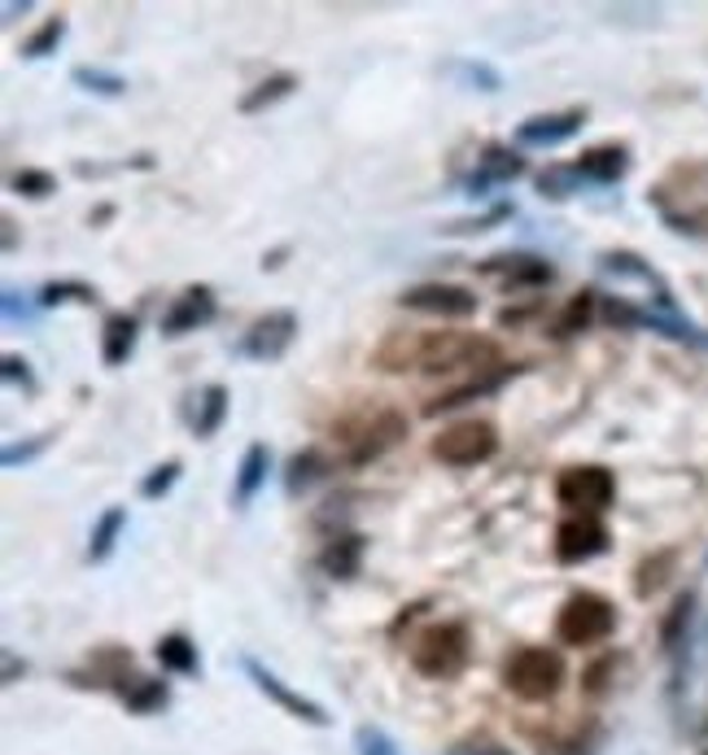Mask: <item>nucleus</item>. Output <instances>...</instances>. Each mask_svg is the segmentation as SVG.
Returning a JSON list of instances; mask_svg holds the SVG:
<instances>
[{
	"mask_svg": "<svg viewBox=\"0 0 708 755\" xmlns=\"http://www.w3.org/2000/svg\"><path fill=\"white\" fill-rule=\"evenodd\" d=\"M372 363L390 376L421 371V376H451V371H490L498 367V341L477 337V333H428V328H407V333H385L372 349Z\"/></svg>",
	"mask_w": 708,
	"mask_h": 755,
	"instance_id": "nucleus-1",
	"label": "nucleus"
},
{
	"mask_svg": "<svg viewBox=\"0 0 708 755\" xmlns=\"http://www.w3.org/2000/svg\"><path fill=\"white\" fill-rule=\"evenodd\" d=\"M525 371V363H498V367H490V371H477V376H468L464 385H455V389H446V394H437L433 402H425V415L433 419V415L442 411H459V407H468V402H477V398H486V394H498L507 380H516Z\"/></svg>",
	"mask_w": 708,
	"mask_h": 755,
	"instance_id": "nucleus-17",
	"label": "nucleus"
},
{
	"mask_svg": "<svg viewBox=\"0 0 708 755\" xmlns=\"http://www.w3.org/2000/svg\"><path fill=\"white\" fill-rule=\"evenodd\" d=\"M534 184H538V197H547V202H568L573 193H581V175L573 171V162L568 166L552 162L547 171L534 175Z\"/></svg>",
	"mask_w": 708,
	"mask_h": 755,
	"instance_id": "nucleus-30",
	"label": "nucleus"
},
{
	"mask_svg": "<svg viewBox=\"0 0 708 755\" xmlns=\"http://www.w3.org/2000/svg\"><path fill=\"white\" fill-rule=\"evenodd\" d=\"M44 310H53V306H67V302H79V306H97L101 302V293L92 288V284H83V279H49L44 288H40V297H36Z\"/></svg>",
	"mask_w": 708,
	"mask_h": 755,
	"instance_id": "nucleus-29",
	"label": "nucleus"
},
{
	"mask_svg": "<svg viewBox=\"0 0 708 755\" xmlns=\"http://www.w3.org/2000/svg\"><path fill=\"white\" fill-rule=\"evenodd\" d=\"M459 74L468 79V83H477L482 92H498L503 88V79H498V70L495 67H486V62H459Z\"/></svg>",
	"mask_w": 708,
	"mask_h": 755,
	"instance_id": "nucleus-42",
	"label": "nucleus"
},
{
	"mask_svg": "<svg viewBox=\"0 0 708 755\" xmlns=\"http://www.w3.org/2000/svg\"><path fill=\"white\" fill-rule=\"evenodd\" d=\"M180 472H184V463L180 459H166V463H158L149 477L141 481V498H149V502H158V498H166L171 489H175V481H180Z\"/></svg>",
	"mask_w": 708,
	"mask_h": 755,
	"instance_id": "nucleus-37",
	"label": "nucleus"
},
{
	"mask_svg": "<svg viewBox=\"0 0 708 755\" xmlns=\"http://www.w3.org/2000/svg\"><path fill=\"white\" fill-rule=\"evenodd\" d=\"M446 755H512V752L498 747V743H455Z\"/></svg>",
	"mask_w": 708,
	"mask_h": 755,
	"instance_id": "nucleus-45",
	"label": "nucleus"
},
{
	"mask_svg": "<svg viewBox=\"0 0 708 755\" xmlns=\"http://www.w3.org/2000/svg\"><path fill=\"white\" fill-rule=\"evenodd\" d=\"M0 371H4L9 385H22L27 394H40V380H36V371H31V363H27L22 354H4V358H0Z\"/></svg>",
	"mask_w": 708,
	"mask_h": 755,
	"instance_id": "nucleus-41",
	"label": "nucleus"
},
{
	"mask_svg": "<svg viewBox=\"0 0 708 755\" xmlns=\"http://www.w3.org/2000/svg\"><path fill=\"white\" fill-rule=\"evenodd\" d=\"M363 538L358 533H342V538H333L328 547L320 550V568L333 577V581H351L358 577V563H363Z\"/></svg>",
	"mask_w": 708,
	"mask_h": 755,
	"instance_id": "nucleus-23",
	"label": "nucleus"
},
{
	"mask_svg": "<svg viewBox=\"0 0 708 755\" xmlns=\"http://www.w3.org/2000/svg\"><path fill=\"white\" fill-rule=\"evenodd\" d=\"M473 267H477V275L498 279L507 293L512 288H547L556 279V267L547 258H538V254H495V258H482Z\"/></svg>",
	"mask_w": 708,
	"mask_h": 755,
	"instance_id": "nucleus-15",
	"label": "nucleus"
},
{
	"mask_svg": "<svg viewBox=\"0 0 708 755\" xmlns=\"http://www.w3.org/2000/svg\"><path fill=\"white\" fill-rule=\"evenodd\" d=\"M214 315H219V297H214L211 284H189L166 310H162V319H158V333L162 337H171V341H180V337H189V333H198V328H206Z\"/></svg>",
	"mask_w": 708,
	"mask_h": 755,
	"instance_id": "nucleus-13",
	"label": "nucleus"
},
{
	"mask_svg": "<svg viewBox=\"0 0 708 755\" xmlns=\"http://www.w3.org/2000/svg\"><path fill=\"white\" fill-rule=\"evenodd\" d=\"M267 472H272V450H267L263 441L245 446V455H241V463H236V477H232V507H236V511H245V507L259 498V489L267 484Z\"/></svg>",
	"mask_w": 708,
	"mask_h": 755,
	"instance_id": "nucleus-19",
	"label": "nucleus"
},
{
	"mask_svg": "<svg viewBox=\"0 0 708 755\" xmlns=\"http://www.w3.org/2000/svg\"><path fill=\"white\" fill-rule=\"evenodd\" d=\"M9 188H13L18 197H27V202H44V197L58 193V175H53V171H40V166H22V171L9 175Z\"/></svg>",
	"mask_w": 708,
	"mask_h": 755,
	"instance_id": "nucleus-32",
	"label": "nucleus"
},
{
	"mask_svg": "<svg viewBox=\"0 0 708 755\" xmlns=\"http://www.w3.org/2000/svg\"><path fill=\"white\" fill-rule=\"evenodd\" d=\"M0 306H4V324H31V319H36V315H31V306H27V302H18V293H13V288H4Z\"/></svg>",
	"mask_w": 708,
	"mask_h": 755,
	"instance_id": "nucleus-44",
	"label": "nucleus"
},
{
	"mask_svg": "<svg viewBox=\"0 0 708 755\" xmlns=\"http://www.w3.org/2000/svg\"><path fill=\"white\" fill-rule=\"evenodd\" d=\"M62 40H67V18H62V13H53V18H44V27H40L36 35H27V40H22V49H18V53H22L27 62H40V58L58 53V44H62Z\"/></svg>",
	"mask_w": 708,
	"mask_h": 755,
	"instance_id": "nucleus-31",
	"label": "nucleus"
},
{
	"mask_svg": "<svg viewBox=\"0 0 708 755\" xmlns=\"http://www.w3.org/2000/svg\"><path fill=\"white\" fill-rule=\"evenodd\" d=\"M651 206L660 210V214H674V210H691V206H705L708 197V157H687V162H678L651 193Z\"/></svg>",
	"mask_w": 708,
	"mask_h": 755,
	"instance_id": "nucleus-11",
	"label": "nucleus"
},
{
	"mask_svg": "<svg viewBox=\"0 0 708 755\" xmlns=\"http://www.w3.org/2000/svg\"><path fill=\"white\" fill-rule=\"evenodd\" d=\"M328 472H333V463L324 459V450H320V446H306V450H297V455L289 459V468H284V493L297 498V493H306L315 481H324Z\"/></svg>",
	"mask_w": 708,
	"mask_h": 755,
	"instance_id": "nucleus-21",
	"label": "nucleus"
},
{
	"mask_svg": "<svg viewBox=\"0 0 708 755\" xmlns=\"http://www.w3.org/2000/svg\"><path fill=\"white\" fill-rule=\"evenodd\" d=\"M241 669H245V677L254 682L259 694H267L276 707H284L293 721H302V725H315V730H324V725H333V716L315 703V698H306L302 690H293L289 682H281L263 660H254V655H241Z\"/></svg>",
	"mask_w": 708,
	"mask_h": 755,
	"instance_id": "nucleus-8",
	"label": "nucleus"
},
{
	"mask_svg": "<svg viewBox=\"0 0 708 755\" xmlns=\"http://www.w3.org/2000/svg\"><path fill=\"white\" fill-rule=\"evenodd\" d=\"M123 529H128V507H105L97 516L92 533H88V563H105L114 554V547H119Z\"/></svg>",
	"mask_w": 708,
	"mask_h": 755,
	"instance_id": "nucleus-26",
	"label": "nucleus"
},
{
	"mask_svg": "<svg viewBox=\"0 0 708 755\" xmlns=\"http://www.w3.org/2000/svg\"><path fill=\"white\" fill-rule=\"evenodd\" d=\"M464 664H468V624L459 620H437L412 642V669L428 682H446Z\"/></svg>",
	"mask_w": 708,
	"mask_h": 755,
	"instance_id": "nucleus-4",
	"label": "nucleus"
},
{
	"mask_svg": "<svg viewBox=\"0 0 708 755\" xmlns=\"http://www.w3.org/2000/svg\"><path fill=\"white\" fill-rule=\"evenodd\" d=\"M613 669H617V655H604L599 664H590V669H586V677H581V690H586V694H604Z\"/></svg>",
	"mask_w": 708,
	"mask_h": 755,
	"instance_id": "nucleus-43",
	"label": "nucleus"
},
{
	"mask_svg": "<svg viewBox=\"0 0 708 755\" xmlns=\"http://www.w3.org/2000/svg\"><path fill=\"white\" fill-rule=\"evenodd\" d=\"M136 337H141V319H136V315H128V310L105 315V328H101V363H105V367H128V358L136 354Z\"/></svg>",
	"mask_w": 708,
	"mask_h": 755,
	"instance_id": "nucleus-20",
	"label": "nucleus"
},
{
	"mask_svg": "<svg viewBox=\"0 0 708 755\" xmlns=\"http://www.w3.org/2000/svg\"><path fill=\"white\" fill-rule=\"evenodd\" d=\"M0 227H4V254H13V245H18V236H13V227H18V223H13L9 214H4V218H0Z\"/></svg>",
	"mask_w": 708,
	"mask_h": 755,
	"instance_id": "nucleus-46",
	"label": "nucleus"
},
{
	"mask_svg": "<svg viewBox=\"0 0 708 755\" xmlns=\"http://www.w3.org/2000/svg\"><path fill=\"white\" fill-rule=\"evenodd\" d=\"M293 92H297V74H293V70H276V74L259 79V83L236 101V110H241V114H263V110H272L276 101L293 96Z\"/></svg>",
	"mask_w": 708,
	"mask_h": 755,
	"instance_id": "nucleus-24",
	"label": "nucleus"
},
{
	"mask_svg": "<svg viewBox=\"0 0 708 755\" xmlns=\"http://www.w3.org/2000/svg\"><path fill=\"white\" fill-rule=\"evenodd\" d=\"M293 341H297V315H293V310H267V315H259V319L241 333L236 354L250 358V363H276V358L289 354Z\"/></svg>",
	"mask_w": 708,
	"mask_h": 755,
	"instance_id": "nucleus-10",
	"label": "nucleus"
},
{
	"mask_svg": "<svg viewBox=\"0 0 708 755\" xmlns=\"http://www.w3.org/2000/svg\"><path fill=\"white\" fill-rule=\"evenodd\" d=\"M617 498V477L604 463H577L556 477V502L568 516H604Z\"/></svg>",
	"mask_w": 708,
	"mask_h": 755,
	"instance_id": "nucleus-7",
	"label": "nucleus"
},
{
	"mask_svg": "<svg viewBox=\"0 0 708 755\" xmlns=\"http://www.w3.org/2000/svg\"><path fill=\"white\" fill-rule=\"evenodd\" d=\"M71 83L83 88V92H92V96H123V92H128V79H123V74L101 70V67H74Z\"/></svg>",
	"mask_w": 708,
	"mask_h": 755,
	"instance_id": "nucleus-33",
	"label": "nucleus"
},
{
	"mask_svg": "<svg viewBox=\"0 0 708 755\" xmlns=\"http://www.w3.org/2000/svg\"><path fill=\"white\" fill-rule=\"evenodd\" d=\"M565 655L552 646H520L503 660V686L525 703H552L565 690Z\"/></svg>",
	"mask_w": 708,
	"mask_h": 755,
	"instance_id": "nucleus-3",
	"label": "nucleus"
},
{
	"mask_svg": "<svg viewBox=\"0 0 708 755\" xmlns=\"http://www.w3.org/2000/svg\"><path fill=\"white\" fill-rule=\"evenodd\" d=\"M354 752L358 755H403L394 747V738H390L385 730H376V725H358V730H354Z\"/></svg>",
	"mask_w": 708,
	"mask_h": 755,
	"instance_id": "nucleus-40",
	"label": "nucleus"
},
{
	"mask_svg": "<svg viewBox=\"0 0 708 755\" xmlns=\"http://www.w3.org/2000/svg\"><path fill=\"white\" fill-rule=\"evenodd\" d=\"M18 13H31V0H22V4H18V0H9V4H4V22H13Z\"/></svg>",
	"mask_w": 708,
	"mask_h": 755,
	"instance_id": "nucleus-47",
	"label": "nucleus"
},
{
	"mask_svg": "<svg viewBox=\"0 0 708 755\" xmlns=\"http://www.w3.org/2000/svg\"><path fill=\"white\" fill-rule=\"evenodd\" d=\"M153 655H158V664H162L166 673H180V677H198V673H202V655H198V642H193L189 633H166V637H158Z\"/></svg>",
	"mask_w": 708,
	"mask_h": 755,
	"instance_id": "nucleus-22",
	"label": "nucleus"
},
{
	"mask_svg": "<svg viewBox=\"0 0 708 755\" xmlns=\"http://www.w3.org/2000/svg\"><path fill=\"white\" fill-rule=\"evenodd\" d=\"M595 315H599V293H595V288L573 293V297H568V306L556 315V324H552V337H556V341H568V337L586 333V328L595 324Z\"/></svg>",
	"mask_w": 708,
	"mask_h": 755,
	"instance_id": "nucleus-25",
	"label": "nucleus"
},
{
	"mask_svg": "<svg viewBox=\"0 0 708 755\" xmlns=\"http://www.w3.org/2000/svg\"><path fill=\"white\" fill-rule=\"evenodd\" d=\"M53 446V432H40V437H31V441H18V446H4V455H0V463L13 472V468H27V463H36L44 450Z\"/></svg>",
	"mask_w": 708,
	"mask_h": 755,
	"instance_id": "nucleus-38",
	"label": "nucleus"
},
{
	"mask_svg": "<svg viewBox=\"0 0 708 755\" xmlns=\"http://www.w3.org/2000/svg\"><path fill=\"white\" fill-rule=\"evenodd\" d=\"M586 119H590L586 105L556 110V114H534V119H525V123L516 127V144H520V149H556V144L577 136V132L586 127Z\"/></svg>",
	"mask_w": 708,
	"mask_h": 755,
	"instance_id": "nucleus-16",
	"label": "nucleus"
},
{
	"mask_svg": "<svg viewBox=\"0 0 708 755\" xmlns=\"http://www.w3.org/2000/svg\"><path fill=\"white\" fill-rule=\"evenodd\" d=\"M665 223H669L674 232H682V236H700V241H708V202L705 206H691V210H674V214H665Z\"/></svg>",
	"mask_w": 708,
	"mask_h": 755,
	"instance_id": "nucleus-39",
	"label": "nucleus"
},
{
	"mask_svg": "<svg viewBox=\"0 0 708 755\" xmlns=\"http://www.w3.org/2000/svg\"><path fill=\"white\" fill-rule=\"evenodd\" d=\"M403 310H421V315H437V319H473L482 297L464 284H446V279H428V284H416L398 297Z\"/></svg>",
	"mask_w": 708,
	"mask_h": 755,
	"instance_id": "nucleus-9",
	"label": "nucleus"
},
{
	"mask_svg": "<svg viewBox=\"0 0 708 755\" xmlns=\"http://www.w3.org/2000/svg\"><path fill=\"white\" fill-rule=\"evenodd\" d=\"M608 542H613V533L599 516H568L556 529V563H565V568L590 563L608 550Z\"/></svg>",
	"mask_w": 708,
	"mask_h": 755,
	"instance_id": "nucleus-14",
	"label": "nucleus"
},
{
	"mask_svg": "<svg viewBox=\"0 0 708 755\" xmlns=\"http://www.w3.org/2000/svg\"><path fill=\"white\" fill-rule=\"evenodd\" d=\"M119 698L128 703V712L149 716V712H162L171 703V690H166V682H153V677H123L119 682Z\"/></svg>",
	"mask_w": 708,
	"mask_h": 755,
	"instance_id": "nucleus-28",
	"label": "nucleus"
},
{
	"mask_svg": "<svg viewBox=\"0 0 708 755\" xmlns=\"http://www.w3.org/2000/svg\"><path fill=\"white\" fill-rule=\"evenodd\" d=\"M617 629V608L595 594V590H577L568 594L560 616H556V637L565 646H595V642H608Z\"/></svg>",
	"mask_w": 708,
	"mask_h": 755,
	"instance_id": "nucleus-5",
	"label": "nucleus"
},
{
	"mask_svg": "<svg viewBox=\"0 0 708 755\" xmlns=\"http://www.w3.org/2000/svg\"><path fill=\"white\" fill-rule=\"evenodd\" d=\"M669 568H674V550H665V554H651V559H643L638 563V581H635V594L638 599H651L660 585H665V577H669Z\"/></svg>",
	"mask_w": 708,
	"mask_h": 755,
	"instance_id": "nucleus-35",
	"label": "nucleus"
},
{
	"mask_svg": "<svg viewBox=\"0 0 708 755\" xmlns=\"http://www.w3.org/2000/svg\"><path fill=\"white\" fill-rule=\"evenodd\" d=\"M573 171L581 175V184L613 188V184H621V180H626V171H630V149H626V144H617V140H608V144H590V149L573 162Z\"/></svg>",
	"mask_w": 708,
	"mask_h": 755,
	"instance_id": "nucleus-18",
	"label": "nucleus"
},
{
	"mask_svg": "<svg viewBox=\"0 0 708 755\" xmlns=\"http://www.w3.org/2000/svg\"><path fill=\"white\" fill-rule=\"evenodd\" d=\"M498 455V428L490 419H459L433 437V459L446 468H477Z\"/></svg>",
	"mask_w": 708,
	"mask_h": 755,
	"instance_id": "nucleus-6",
	"label": "nucleus"
},
{
	"mask_svg": "<svg viewBox=\"0 0 708 755\" xmlns=\"http://www.w3.org/2000/svg\"><path fill=\"white\" fill-rule=\"evenodd\" d=\"M407 437V415L385 402H358L351 411L333 419V446H342V463L363 468L376 463L381 455H390L398 441Z\"/></svg>",
	"mask_w": 708,
	"mask_h": 755,
	"instance_id": "nucleus-2",
	"label": "nucleus"
},
{
	"mask_svg": "<svg viewBox=\"0 0 708 755\" xmlns=\"http://www.w3.org/2000/svg\"><path fill=\"white\" fill-rule=\"evenodd\" d=\"M691 608H696V594H678V599H674L669 616L660 624V646H665V651H678V646H682L687 624H691Z\"/></svg>",
	"mask_w": 708,
	"mask_h": 755,
	"instance_id": "nucleus-34",
	"label": "nucleus"
},
{
	"mask_svg": "<svg viewBox=\"0 0 708 755\" xmlns=\"http://www.w3.org/2000/svg\"><path fill=\"white\" fill-rule=\"evenodd\" d=\"M516 210L507 206H495V210H486V214H468V218H451L446 227H442V236H473V232H490L495 223H507Z\"/></svg>",
	"mask_w": 708,
	"mask_h": 755,
	"instance_id": "nucleus-36",
	"label": "nucleus"
},
{
	"mask_svg": "<svg viewBox=\"0 0 708 755\" xmlns=\"http://www.w3.org/2000/svg\"><path fill=\"white\" fill-rule=\"evenodd\" d=\"M529 171V162L520 157V149H512V144H498L490 140L482 153H477V166L459 180V188L468 193V197H486L490 188H503V184H512V180H520Z\"/></svg>",
	"mask_w": 708,
	"mask_h": 755,
	"instance_id": "nucleus-12",
	"label": "nucleus"
},
{
	"mask_svg": "<svg viewBox=\"0 0 708 755\" xmlns=\"http://www.w3.org/2000/svg\"><path fill=\"white\" fill-rule=\"evenodd\" d=\"M232 411V394H227V385H206L202 394H198V415H193V437L198 441H211L214 432L223 428V419Z\"/></svg>",
	"mask_w": 708,
	"mask_h": 755,
	"instance_id": "nucleus-27",
	"label": "nucleus"
}]
</instances>
